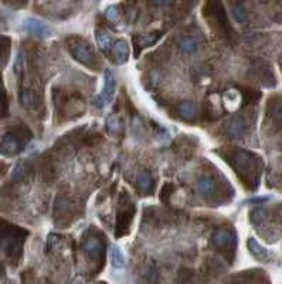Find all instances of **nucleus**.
Wrapping results in <instances>:
<instances>
[{"label":"nucleus","mask_w":282,"mask_h":284,"mask_svg":"<svg viewBox=\"0 0 282 284\" xmlns=\"http://www.w3.org/2000/svg\"><path fill=\"white\" fill-rule=\"evenodd\" d=\"M267 114L271 121L278 127L282 128V98L281 97H274L269 100L267 105Z\"/></svg>","instance_id":"dca6fc26"},{"label":"nucleus","mask_w":282,"mask_h":284,"mask_svg":"<svg viewBox=\"0 0 282 284\" xmlns=\"http://www.w3.org/2000/svg\"><path fill=\"white\" fill-rule=\"evenodd\" d=\"M122 122L119 120L117 115H109L108 120H106V127H108V131L112 132V134H119L121 132V125Z\"/></svg>","instance_id":"bb28decb"},{"label":"nucleus","mask_w":282,"mask_h":284,"mask_svg":"<svg viewBox=\"0 0 282 284\" xmlns=\"http://www.w3.org/2000/svg\"><path fill=\"white\" fill-rule=\"evenodd\" d=\"M6 171H7V165L3 164V162H0V178L6 174Z\"/></svg>","instance_id":"2f4dec72"},{"label":"nucleus","mask_w":282,"mask_h":284,"mask_svg":"<svg viewBox=\"0 0 282 284\" xmlns=\"http://www.w3.org/2000/svg\"><path fill=\"white\" fill-rule=\"evenodd\" d=\"M227 161L236 169L238 176L248 188H255L258 185L260 178V169L261 161L260 156L254 155L248 151H233L230 155H227Z\"/></svg>","instance_id":"f257e3e1"},{"label":"nucleus","mask_w":282,"mask_h":284,"mask_svg":"<svg viewBox=\"0 0 282 284\" xmlns=\"http://www.w3.org/2000/svg\"><path fill=\"white\" fill-rule=\"evenodd\" d=\"M12 40L6 36H0V67H4L9 61L10 56Z\"/></svg>","instance_id":"aec40b11"},{"label":"nucleus","mask_w":282,"mask_h":284,"mask_svg":"<svg viewBox=\"0 0 282 284\" xmlns=\"http://www.w3.org/2000/svg\"><path fill=\"white\" fill-rule=\"evenodd\" d=\"M31 139V131L24 125H17L3 135L0 141V152L6 156L21 153Z\"/></svg>","instance_id":"7ed1b4c3"},{"label":"nucleus","mask_w":282,"mask_h":284,"mask_svg":"<svg viewBox=\"0 0 282 284\" xmlns=\"http://www.w3.org/2000/svg\"><path fill=\"white\" fill-rule=\"evenodd\" d=\"M162 37L161 31H152L148 34H136L132 37V43L135 45V54L138 57V54L141 53L142 48H146L149 45L155 44L159 39Z\"/></svg>","instance_id":"9b49d317"},{"label":"nucleus","mask_w":282,"mask_h":284,"mask_svg":"<svg viewBox=\"0 0 282 284\" xmlns=\"http://www.w3.org/2000/svg\"><path fill=\"white\" fill-rule=\"evenodd\" d=\"M19 100H20V104L26 109H31V111L39 109L40 103H41L39 92L33 88H26V87H21V90L19 92Z\"/></svg>","instance_id":"1a4fd4ad"},{"label":"nucleus","mask_w":282,"mask_h":284,"mask_svg":"<svg viewBox=\"0 0 282 284\" xmlns=\"http://www.w3.org/2000/svg\"><path fill=\"white\" fill-rule=\"evenodd\" d=\"M134 215L135 206L132 202H128V205L121 203L118 215H117V227H115V236L117 238H122V236L129 233L131 224L134 220Z\"/></svg>","instance_id":"39448f33"},{"label":"nucleus","mask_w":282,"mask_h":284,"mask_svg":"<svg viewBox=\"0 0 282 284\" xmlns=\"http://www.w3.org/2000/svg\"><path fill=\"white\" fill-rule=\"evenodd\" d=\"M280 67H281V71H282V57L280 59Z\"/></svg>","instance_id":"72a5a7b5"},{"label":"nucleus","mask_w":282,"mask_h":284,"mask_svg":"<svg viewBox=\"0 0 282 284\" xmlns=\"http://www.w3.org/2000/svg\"><path fill=\"white\" fill-rule=\"evenodd\" d=\"M253 71L255 73V78H258L264 86H274L275 84V78H274V73L271 71L269 66L262 63V61H257V64L253 66Z\"/></svg>","instance_id":"4468645a"},{"label":"nucleus","mask_w":282,"mask_h":284,"mask_svg":"<svg viewBox=\"0 0 282 284\" xmlns=\"http://www.w3.org/2000/svg\"><path fill=\"white\" fill-rule=\"evenodd\" d=\"M84 252L85 254L94 259V260H101L104 262L105 259V246L104 243L97 238H89L84 243Z\"/></svg>","instance_id":"f8f14e48"},{"label":"nucleus","mask_w":282,"mask_h":284,"mask_svg":"<svg viewBox=\"0 0 282 284\" xmlns=\"http://www.w3.org/2000/svg\"><path fill=\"white\" fill-rule=\"evenodd\" d=\"M115 90H117V77H115V74H114L111 70H105L104 87H102L101 94H100V95L95 98V101H94L95 107H98V108L105 107V105L112 100V97H114V94H115Z\"/></svg>","instance_id":"0eeeda50"},{"label":"nucleus","mask_w":282,"mask_h":284,"mask_svg":"<svg viewBox=\"0 0 282 284\" xmlns=\"http://www.w3.org/2000/svg\"><path fill=\"white\" fill-rule=\"evenodd\" d=\"M247 131V121L242 115H236L227 122L225 132L233 138H241Z\"/></svg>","instance_id":"ddd939ff"},{"label":"nucleus","mask_w":282,"mask_h":284,"mask_svg":"<svg viewBox=\"0 0 282 284\" xmlns=\"http://www.w3.org/2000/svg\"><path fill=\"white\" fill-rule=\"evenodd\" d=\"M231 6H233L231 12H233V16H234L236 22L241 23V24L247 23L248 15H247V9H245L244 3H241V1H234V3H231Z\"/></svg>","instance_id":"412c9836"},{"label":"nucleus","mask_w":282,"mask_h":284,"mask_svg":"<svg viewBox=\"0 0 282 284\" xmlns=\"http://www.w3.org/2000/svg\"><path fill=\"white\" fill-rule=\"evenodd\" d=\"M6 105H7V92H6V87L0 75V107H6Z\"/></svg>","instance_id":"7c9ffc66"},{"label":"nucleus","mask_w":282,"mask_h":284,"mask_svg":"<svg viewBox=\"0 0 282 284\" xmlns=\"http://www.w3.org/2000/svg\"><path fill=\"white\" fill-rule=\"evenodd\" d=\"M204 10H206V16L208 17V20L213 23H217L219 27L223 30V33H225V34L231 33V26H230L228 19L224 12V6L220 1H207Z\"/></svg>","instance_id":"423d86ee"},{"label":"nucleus","mask_w":282,"mask_h":284,"mask_svg":"<svg viewBox=\"0 0 282 284\" xmlns=\"http://www.w3.org/2000/svg\"><path fill=\"white\" fill-rule=\"evenodd\" d=\"M175 192V185L167 182L164 183L163 188H162V192H161V200L163 203H169V199H170V195Z\"/></svg>","instance_id":"c85d7f7f"},{"label":"nucleus","mask_w":282,"mask_h":284,"mask_svg":"<svg viewBox=\"0 0 282 284\" xmlns=\"http://www.w3.org/2000/svg\"><path fill=\"white\" fill-rule=\"evenodd\" d=\"M247 246H248L250 253L253 254L257 260H260V262H267L268 256H269V254H268V250L265 247H262V246H261L257 240L254 239V238H250V239H248Z\"/></svg>","instance_id":"a211bd4d"},{"label":"nucleus","mask_w":282,"mask_h":284,"mask_svg":"<svg viewBox=\"0 0 282 284\" xmlns=\"http://www.w3.org/2000/svg\"><path fill=\"white\" fill-rule=\"evenodd\" d=\"M68 51L75 60L89 68H98L100 61L94 51V48L89 45V43L78 39V37H71L68 39Z\"/></svg>","instance_id":"20e7f679"},{"label":"nucleus","mask_w":282,"mask_h":284,"mask_svg":"<svg viewBox=\"0 0 282 284\" xmlns=\"http://www.w3.org/2000/svg\"><path fill=\"white\" fill-rule=\"evenodd\" d=\"M95 39H97V43H98V45H100V48H101L104 53L109 54V51H111L112 45H114V43H115V40H114L112 34H111L108 30L97 29V31H95Z\"/></svg>","instance_id":"f3484780"},{"label":"nucleus","mask_w":282,"mask_h":284,"mask_svg":"<svg viewBox=\"0 0 282 284\" xmlns=\"http://www.w3.org/2000/svg\"><path fill=\"white\" fill-rule=\"evenodd\" d=\"M106 17H108V20H109V22H112V23H118L119 12L117 10V7H109V9H106Z\"/></svg>","instance_id":"c756f323"},{"label":"nucleus","mask_w":282,"mask_h":284,"mask_svg":"<svg viewBox=\"0 0 282 284\" xmlns=\"http://www.w3.org/2000/svg\"><path fill=\"white\" fill-rule=\"evenodd\" d=\"M24 71H26V59H24L23 53H19L15 61V73L19 77H21L24 74Z\"/></svg>","instance_id":"cd10ccee"},{"label":"nucleus","mask_w":282,"mask_h":284,"mask_svg":"<svg viewBox=\"0 0 282 284\" xmlns=\"http://www.w3.org/2000/svg\"><path fill=\"white\" fill-rule=\"evenodd\" d=\"M199 191L200 194L204 195V196H210V195L214 194L216 191V183L211 178H203V179L199 180Z\"/></svg>","instance_id":"5701e85b"},{"label":"nucleus","mask_w":282,"mask_h":284,"mask_svg":"<svg viewBox=\"0 0 282 284\" xmlns=\"http://www.w3.org/2000/svg\"><path fill=\"white\" fill-rule=\"evenodd\" d=\"M109 54H111V59L117 64H123L129 59V45L125 40H117L112 45Z\"/></svg>","instance_id":"2eb2a0df"},{"label":"nucleus","mask_w":282,"mask_h":284,"mask_svg":"<svg viewBox=\"0 0 282 284\" xmlns=\"http://www.w3.org/2000/svg\"><path fill=\"white\" fill-rule=\"evenodd\" d=\"M29 232L16 226L0 220V249L7 256V259L16 264L20 262L23 254V246Z\"/></svg>","instance_id":"f03ea898"},{"label":"nucleus","mask_w":282,"mask_h":284,"mask_svg":"<svg viewBox=\"0 0 282 284\" xmlns=\"http://www.w3.org/2000/svg\"><path fill=\"white\" fill-rule=\"evenodd\" d=\"M180 47H181V50H183L184 53L192 54V53H194V51L199 48V43H197V40L193 39V37H184V39H181V42H180Z\"/></svg>","instance_id":"a878e982"},{"label":"nucleus","mask_w":282,"mask_h":284,"mask_svg":"<svg viewBox=\"0 0 282 284\" xmlns=\"http://www.w3.org/2000/svg\"><path fill=\"white\" fill-rule=\"evenodd\" d=\"M179 114L186 121H194L197 117V108L192 101H183L179 104Z\"/></svg>","instance_id":"6ab92c4d"},{"label":"nucleus","mask_w":282,"mask_h":284,"mask_svg":"<svg viewBox=\"0 0 282 284\" xmlns=\"http://www.w3.org/2000/svg\"><path fill=\"white\" fill-rule=\"evenodd\" d=\"M277 219H278V222H280V224L282 226V205L277 209Z\"/></svg>","instance_id":"473e14b6"},{"label":"nucleus","mask_w":282,"mask_h":284,"mask_svg":"<svg viewBox=\"0 0 282 284\" xmlns=\"http://www.w3.org/2000/svg\"><path fill=\"white\" fill-rule=\"evenodd\" d=\"M111 263L115 269H122L125 266V257L118 246H112L111 249Z\"/></svg>","instance_id":"b1692460"},{"label":"nucleus","mask_w":282,"mask_h":284,"mask_svg":"<svg viewBox=\"0 0 282 284\" xmlns=\"http://www.w3.org/2000/svg\"><path fill=\"white\" fill-rule=\"evenodd\" d=\"M23 29L30 34H34L39 37H50L53 33L47 23L41 22V20H37V19H33V17L26 19L23 22Z\"/></svg>","instance_id":"6e6552de"},{"label":"nucleus","mask_w":282,"mask_h":284,"mask_svg":"<svg viewBox=\"0 0 282 284\" xmlns=\"http://www.w3.org/2000/svg\"><path fill=\"white\" fill-rule=\"evenodd\" d=\"M267 218H268L267 210L264 209V208H257V209H254L253 212H251V216H250L251 223H253L255 227L265 223Z\"/></svg>","instance_id":"393cba45"},{"label":"nucleus","mask_w":282,"mask_h":284,"mask_svg":"<svg viewBox=\"0 0 282 284\" xmlns=\"http://www.w3.org/2000/svg\"><path fill=\"white\" fill-rule=\"evenodd\" d=\"M213 244L222 250H234L236 247V236L228 232V230H224L220 229L217 230L214 235H213Z\"/></svg>","instance_id":"9d476101"},{"label":"nucleus","mask_w":282,"mask_h":284,"mask_svg":"<svg viewBox=\"0 0 282 284\" xmlns=\"http://www.w3.org/2000/svg\"><path fill=\"white\" fill-rule=\"evenodd\" d=\"M136 183H138V188L142 192H149L152 189V186H153V179H152V176H150L149 172H141L138 175Z\"/></svg>","instance_id":"4be33fe9"}]
</instances>
